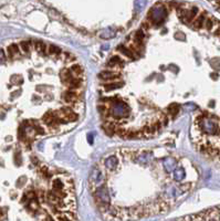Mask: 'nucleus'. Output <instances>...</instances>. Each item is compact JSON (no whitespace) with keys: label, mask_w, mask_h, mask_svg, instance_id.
<instances>
[{"label":"nucleus","mask_w":220,"mask_h":221,"mask_svg":"<svg viewBox=\"0 0 220 221\" xmlns=\"http://www.w3.org/2000/svg\"><path fill=\"white\" fill-rule=\"evenodd\" d=\"M104 166L105 168L108 169V170H114L119 166V159L115 156H110L104 160Z\"/></svg>","instance_id":"5"},{"label":"nucleus","mask_w":220,"mask_h":221,"mask_svg":"<svg viewBox=\"0 0 220 221\" xmlns=\"http://www.w3.org/2000/svg\"><path fill=\"white\" fill-rule=\"evenodd\" d=\"M119 50L121 51L123 54H125L126 56H128V58H132V59H134V55H133V52L130 51V50H128V49H126V48L124 47V45H119Z\"/></svg>","instance_id":"21"},{"label":"nucleus","mask_w":220,"mask_h":221,"mask_svg":"<svg viewBox=\"0 0 220 221\" xmlns=\"http://www.w3.org/2000/svg\"><path fill=\"white\" fill-rule=\"evenodd\" d=\"M153 158V154L151 151H143L137 156V161L141 164H147Z\"/></svg>","instance_id":"6"},{"label":"nucleus","mask_w":220,"mask_h":221,"mask_svg":"<svg viewBox=\"0 0 220 221\" xmlns=\"http://www.w3.org/2000/svg\"><path fill=\"white\" fill-rule=\"evenodd\" d=\"M8 52L9 54H10V56H13L15 54H18L19 53V48H18V45H16V44H12L11 47L8 48Z\"/></svg>","instance_id":"23"},{"label":"nucleus","mask_w":220,"mask_h":221,"mask_svg":"<svg viewBox=\"0 0 220 221\" xmlns=\"http://www.w3.org/2000/svg\"><path fill=\"white\" fill-rule=\"evenodd\" d=\"M86 138H87V142L90 143V144H93V139H94V135H93L92 133H89V134H87V136H86Z\"/></svg>","instance_id":"32"},{"label":"nucleus","mask_w":220,"mask_h":221,"mask_svg":"<svg viewBox=\"0 0 220 221\" xmlns=\"http://www.w3.org/2000/svg\"><path fill=\"white\" fill-rule=\"evenodd\" d=\"M3 58H5V55H3L2 50H0V62L2 61V60H3Z\"/></svg>","instance_id":"35"},{"label":"nucleus","mask_w":220,"mask_h":221,"mask_svg":"<svg viewBox=\"0 0 220 221\" xmlns=\"http://www.w3.org/2000/svg\"><path fill=\"white\" fill-rule=\"evenodd\" d=\"M63 97H64V101L68 103L78 102V95H76V93L73 92V91H68V92H65Z\"/></svg>","instance_id":"9"},{"label":"nucleus","mask_w":220,"mask_h":221,"mask_svg":"<svg viewBox=\"0 0 220 221\" xmlns=\"http://www.w3.org/2000/svg\"><path fill=\"white\" fill-rule=\"evenodd\" d=\"M116 34V31L112 28H107V29L103 30L101 32V38L102 39H111L113 38L114 35Z\"/></svg>","instance_id":"12"},{"label":"nucleus","mask_w":220,"mask_h":221,"mask_svg":"<svg viewBox=\"0 0 220 221\" xmlns=\"http://www.w3.org/2000/svg\"><path fill=\"white\" fill-rule=\"evenodd\" d=\"M123 85V83L121 82H116V83H111V84H105L104 87L106 91H111V90H116V89H119V87Z\"/></svg>","instance_id":"18"},{"label":"nucleus","mask_w":220,"mask_h":221,"mask_svg":"<svg viewBox=\"0 0 220 221\" xmlns=\"http://www.w3.org/2000/svg\"><path fill=\"white\" fill-rule=\"evenodd\" d=\"M145 3H146V0H136V6L137 8H138V11H141V10L144 8Z\"/></svg>","instance_id":"28"},{"label":"nucleus","mask_w":220,"mask_h":221,"mask_svg":"<svg viewBox=\"0 0 220 221\" xmlns=\"http://www.w3.org/2000/svg\"><path fill=\"white\" fill-rule=\"evenodd\" d=\"M123 63H124V62L122 61L121 58H119L117 55H114V56L111 58L110 62H108V65H110V67H114L115 64H119V67H123Z\"/></svg>","instance_id":"15"},{"label":"nucleus","mask_w":220,"mask_h":221,"mask_svg":"<svg viewBox=\"0 0 220 221\" xmlns=\"http://www.w3.org/2000/svg\"><path fill=\"white\" fill-rule=\"evenodd\" d=\"M70 71L72 73H74V74H76V75H79V74H81L82 72H83V70H82V67L79 65V64H73L72 67H70Z\"/></svg>","instance_id":"22"},{"label":"nucleus","mask_w":220,"mask_h":221,"mask_svg":"<svg viewBox=\"0 0 220 221\" xmlns=\"http://www.w3.org/2000/svg\"><path fill=\"white\" fill-rule=\"evenodd\" d=\"M175 38L177 39V40H182V41H184L185 40V34L182 33V32H176L175 33Z\"/></svg>","instance_id":"29"},{"label":"nucleus","mask_w":220,"mask_h":221,"mask_svg":"<svg viewBox=\"0 0 220 221\" xmlns=\"http://www.w3.org/2000/svg\"><path fill=\"white\" fill-rule=\"evenodd\" d=\"M215 35H216V37H220V27L217 28V30L215 31Z\"/></svg>","instance_id":"34"},{"label":"nucleus","mask_w":220,"mask_h":221,"mask_svg":"<svg viewBox=\"0 0 220 221\" xmlns=\"http://www.w3.org/2000/svg\"><path fill=\"white\" fill-rule=\"evenodd\" d=\"M210 76H211L212 79H217V78H218V74H216V73H212V74H211Z\"/></svg>","instance_id":"36"},{"label":"nucleus","mask_w":220,"mask_h":221,"mask_svg":"<svg viewBox=\"0 0 220 221\" xmlns=\"http://www.w3.org/2000/svg\"><path fill=\"white\" fill-rule=\"evenodd\" d=\"M210 64H211V67H214L215 70H218V71L220 70V60L219 59H217V58L212 59L211 61H210Z\"/></svg>","instance_id":"25"},{"label":"nucleus","mask_w":220,"mask_h":221,"mask_svg":"<svg viewBox=\"0 0 220 221\" xmlns=\"http://www.w3.org/2000/svg\"><path fill=\"white\" fill-rule=\"evenodd\" d=\"M167 111L171 116H176L177 114H178V112H179V106H178L177 104H173L167 108Z\"/></svg>","instance_id":"17"},{"label":"nucleus","mask_w":220,"mask_h":221,"mask_svg":"<svg viewBox=\"0 0 220 221\" xmlns=\"http://www.w3.org/2000/svg\"><path fill=\"white\" fill-rule=\"evenodd\" d=\"M145 38V33L144 31H143L142 29H139L136 31V33H135V39H136L137 42H142L143 40H144Z\"/></svg>","instance_id":"24"},{"label":"nucleus","mask_w":220,"mask_h":221,"mask_svg":"<svg viewBox=\"0 0 220 221\" xmlns=\"http://www.w3.org/2000/svg\"><path fill=\"white\" fill-rule=\"evenodd\" d=\"M130 113L128 106L122 101H114L111 107V115L115 118H122L126 117Z\"/></svg>","instance_id":"2"},{"label":"nucleus","mask_w":220,"mask_h":221,"mask_svg":"<svg viewBox=\"0 0 220 221\" xmlns=\"http://www.w3.org/2000/svg\"><path fill=\"white\" fill-rule=\"evenodd\" d=\"M166 16H167V9L162 3H158L156 6H154L151 9L149 13H148L149 20L154 24H156V26H160V24H162L165 21Z\"/></svg>","instance_id":"1"},{"label":"nucleus","mask_w":220,"mask_h":221,"mask_svg":"<svg viewBox=\"0 0 220 221\" xmlns=\"http://www.w3.org/2000/svg\"><path fill=\"white\" fill-rule=\"evenodd\" d=\"M48 53L51 55H58L61 53V49L57 45H50L49 49H48Z\"/></svg>","instance_id":"20"},{"label":"nucleus","mask_w":220,"mask_h":221,"mask_svg":"<svg viewBox=\"0 0 220 221\" xmlns=\"http://www.w3.org/2000/svg\"><path fill=\"white\" fill-rule=\"evenodd\" d=\"M20 48L21 50H22L23 52H29L30 50V45H29V42H27V41H23V42H21L20 43Z\"/></svg>","instance_id":"27"},{"label":"nucleus","mask_w":220,"mask_h":221,"mask_svg":"<svg viewBox=\"0 0 220 221\" xmlns=\"http://www.w3.org/2000/svg\"><path fill=\"white\" fill-rule=\"evenodd\" d=\"M177 161L174 158H167L164 160V168L166 169V172H173L176 168Z\"/></svg>","instance_id":"8"},{"label":"nucleus","mask_w":220,"mask_h":221,"mask_svg":"<svg viewBox=\"0 0 220 221\" xmlns=\"http://www.w3.org/2000/svg\"><path fill=\"white\" fill-rule=\"evenodd\" d=\"M60 78H61V80H62L64 83H67V84L73 79L72 74H71V71H69V70H63V71H62V72H61V74H60Z\"/></svg>","instance_id":"13"},{"label":"nucleus","mask_w":220,"mask_h":221,"mask_svg":"<svg viewBox=\"0 0 220 221\" xmlns=\"http://www.w3.org/2000/svg\"><path fill=\"white\" fill-rule=\"evenodd\" d=\"M204 24H205V28L207 30H211L212 27H214V20H212L211 18H208V19H206L205 20Z\"/></svg>","instance_id":"26"},{"label":"nucleus","mask_w":220,"mask_h":221,"mask_svg":"<svg viewBox=\"0 0 220 221\" xmlns=\"http://www.w3.org/2000/svg\"><path fill=\"white\" fill-rule=\"evenodd\" d=\"M82 84V81L80 79H72L71 81L68 83V85H69L70 89H72V90H75V89H78V87H80Z\"/></svg>","instance_id":"16"},{"label":"nucleus","mask_w":220,"mask_h":221,"mask_svg":"<svg viewBox=\"0 0 220 221\" xmlns=\"http://www.w3.org/2000/svg\"><path fill=\"white\" fill-rule=\"evenodd\" d=\"M99 78L104 81H107V80H113V79H117L119 78V74L114 72H110V71H104V72H101L99 74Z\"/></svg>","instance_id":"7"},{"label":"nucleus","mask_w":220,"mask_h":221,"mask_svg":"<svg viewBox=\"0 0 220 221\" xmlns=\"http://www.w3.org/2000/svg\"><path fill=\"white\" fill-rule=\"evenodd\" d=\"M71 215H72V213H68V212L60 213V215H57L55 219H58V220H75L76 217Z\"/></svg>","instance_id":"14"},{"label":"nucleus","mask_w":220,"mask_h":221,"mask_svg":"<svg viewBox=\"0 0 220 221\" xmlns=\"http://www.w3.org/2000/svg\"><path fill=\"white\" fill-rule=\"evenodd\" d=\"M190 183H186V185H182V186H180V191H186V190H188L189 188H190Z\"/></svg>","instance_id":"31"},{"label":"nucleus","mask_w":220,"mask_h":221,"mask_svg":"<svg viewBox=\"0 0 220 221\" xmlns=\"http://www.w3.org/2000/svg\"><path fill=\"white\" fill-rule=\"evenodd\" d=\"M24 181H26V177H21V179L19 181H18V186H20L21 183H24Z\"/></svg>","instance_id":"33"},{"label":"nucleus","mask_w":220,"mask_h":221,"mask_svg":"<svg viewBox=\"0 0 220 221\" xmlns=\"http://www.w3.org/2000/svg\"><path fill=\"white\" fill-rule=\"evenodd\" d=\"M35 44V50H37L39 53H44V52H46V44H44L43 42H41V41H37Z\"/></svg>","instance_id":"19"},{"label":"nucleus","mask_w":220,"mask_h":221,"mask_svg":"<svg viewBox=\"0 0 220 221\" xmlns=\"http://www.w3.org/2000/svg\"><path fill=\"white\" fill-rule=\"evenodd\" d=\"M40 172H41V175H42V176H44V177H46V178L50 176L49 170H48V168H46V167H43V168L40 170Z\"/></svg>","instance_id":"30"},{"label":"nucleus","mask_w":220,"mask_h":221,"mask_svg":"<svg viewBox=\"0 0 220 221\" xmlns=\"http://www.w3.org/2000/svg\"><path fill=\"white\" fill-rule=\"evenodd\" d=\"M95 196L100 200V204L108 207L110 201H111V197H110V194H108V190H107L106 187L103 186V185H100V186L95 189Z\"/></svg>","instance_id":"3"},{"label":"nucleus","mask_w":220,"mask_h":221,"mask_svg":"<svg viewBox=\"0 0 220 221\" xmlns=\"http://www.w3.org/2000/svg\"><path fill=\"white\" fill-rule=\"evenodd\" d=\"M185 169L184 168H176L173 172V178H174L176 181H180L185 178Z\"/></svg>","instance_id":"11"},{"label":"nucleus","mask_w":220,"mask_h":221,"mask_svg":"<svg viewBox=\"0 0 220 221\" xmlns=\"http://www.w3.org/2000/svg\"><path fill=\"white\" fill-rule=\"evenodd\" d=\"M206 13L204 12V13H201V15L199 16V17H197L196 19H194V22H193V27H194L195 29H200L201 27L204 26V22H205L206 20Z\"/></svg>","instance_id":"10"},{"label":"nucleus","mask_w":220,"mask_h":221,"mask_svg":"<svg viewBox=\"0 0 220 221\" xmlns=\"http://www.w3.org/2000/svg\"><path fill=\"white\" fill-rule=\"evenodd\" d=\"M103 183V172L97 168H94L93 169L92 174L90 176V183L91 186H94L95 187V189L97 187Z\"/></svg>","instance_id":"4"}]
</instances>
